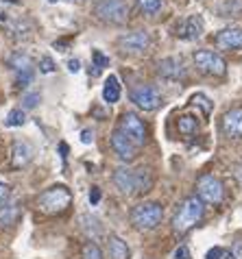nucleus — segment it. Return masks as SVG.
<instances>
[{
    "label": "nucleus",
    "instance_id": "1",
    "mask_svg": "<svg viewBox=\"0 0 242 259\" xmlns=\"http://www.w3.org/2000/svg\"><path fill=\"white\" fill-rule=\"evenodd\" d=\"M205 213V205L198 196H190L179 205L175 218H173V229L175 233H188L190 229H194L198 222H201Z\"/></svg>",
    "mask_w": 242,
    "mask_h": 259
},
{
    "label": "nucleus",
    "instance_id": "2",
    "mask_svg": "<svg viewBox=\"0 0 242 259\" xmlns=\"http://www.w3.org/2000/svg\"><path fill=\"white\" fill-rule=\"evenodd\" d=\"M70 203H72V194L66 185H53L37 196V209L46 215L63 213L70 207Z\"/></svg>",
    "mask_w": 242,
    "mask_h": 259
},
{
    "label": "nucleus",
    "instance_id": "3",
    "mask_svg": "<svg viewBox=\"0 0 242 259\" xmlns=\"http://www.w3.org/2000/svg\"><path fill=\"white\" fill-rule=\"evenodd\" d=\"M94 16L105 24H127L131 16V7L127 0H98L94 5Z\"/></svg>",
    "mask_w": 242,
    "mask_h": 259
},
{
    "label": "nucleus",
    "instance_id": "4",
    "mask_svg": "<svg viewBox=\"0 0 242 259\" xmlns=\"http://www.w3.org/2000/svg\"><path fill=\"white\" fill-rule=\"evenodd\" d=\"M164 220V207L159 203H140L131 209V225L138 231H153Z\"/></svg>",
    "mask_w": 242,
    "mask_h": 259
},
{
    "label": "nucleus",
    "instance_id": "5",
    "mask_svg": "<svg viewBox=\"0 0 242 259\" xmlns=\"http://www.w3.org/2000/svg\"><path fill=\"white\" fill-rule=\"evenodd\" d=\"M196 196L201 198L203 203H210V205L223 203L225 188H223V183H220V179L214 175H201L196 181Z\"/></svg>",
    "mask_w": 242,
    "mask_h": 259
},
{
    "label": "nucleus",
    "instance_id": "6",
    "mask_svg": "<svg viewBox=\"0 0 242 259\" xmlns=\"http://www.w3.org/2000/svg\"><path fill=\"white\" fill-rule=\"evenodd\" d=\"M194 66L201 72H205V74H212V76H225V72H227L225 59L218 53H214V50H196Z\"/></svg>",
    "mask_w": 242,
    "mask_h": 259
},
{
    "label": "nucleus",
    "instance_id": "7",
    "mask_svg": "<svg viewBox=\"0 0 242 259\" xmlns=\"http://www.w3.org/2000/svg\"><path fill=\"white\" fill-rule=\"evenodd\" d=\"M120 131H123L135 146H144L146 144V124H144V120H140L138 113H133V111L123 113V118H120Z\"/></svg>",
    "mask_w": 242,
    "mask_h": 259
},
{
    "label": "nucleus",
    "instance_id": "8",
    "mask_svg": "<svg viewBox=\"0 0 242 259\" xmlns=\"http://www.w3.org/2000/svg\"><path fill=\"white\" fill-rule=\"evenodd\" d=\"M131 103H135L144 111H155L162 105V96L151 85H138V88L131 90Z\"/></svg>",
    "mask_w": 242,
    "mask_h": 259
},
{
    "label": "nucleus",
    "instance_id": "9",
    "mask_svg": "<svg viewBox=\"0 0 242 259\" xmlns=\"http://www.w3.org/2000/svg\"><path fill=\"white\" fill-rule=\"evenodd\" d=\"M118 46L123 48L125 53L140 55L151 46V37H148L146 31H133V33H127L123 37H118Z\"/></svg>",
    "mask_w": 242,
    "mask_h": 259
},
{
    "label": "nucleus",
    "instance_id": "10",
    "mask_svg": "<svg viewBox=\"0 0 242 259\" xmlns=\"http://www.w3.org/2000/svg\"><path fill=\"white\" fill-rule=\"evenodd\" d=\"M111 148L123 161H133L135 159V148L138 146H135V144L118 128V131H113V135H111Z\"/></svg>",
    "mask_w": 242,
    "mask_h": 259
},
{
    "label": "nucleus",
    "instance_id": "11",
    "mask_svg": "<svg viewBox=\"0 0 242 259\" xmlns=\"http://www.w3.org/2000/svg\"><path fill=\"white\" fill-rule=\"evenodd\" d=\"M223 133L231 140L242 138V107L229 109L223 116Z\"/></svg>",
    "mask_w": 242,
    "mask_h": 259
},
{
    "label": "nucleus",
    "instance_id": "12",
    "mask_svg": "<svg viewBox=\"0 0 242 259\" xmlns=\"http://www.w3.org/2000/svg\"><path fill=\"white\" fill-rule=\"evenodd\" d=\"M205 31V22L201 16H190L181 22V26H177V35L183 39H198Z\"/></svg>",
    "mask_w": 242,
    "mask_h": 259
},
{
    "label": "nucleus",
    "instance_id": "13",
    "mask_svg": "<svg viewBox=\"0 0 242 259\" xmlns=\"http://www.w3.org/2000/svg\"><path fill=\"white\" fill-rule=\"evenodd\" d=\"M157 72L164 78H170V81H179V78L186 76V68L183 63L177 59V57H166L157 63Z\"/></svg>",
    "mask_w": 242,
    "mask_h": 259
},
{
    "label": "nucleus",
    "instance_id": "14",
    "mask_svg": "<svg viewBox=\"0 0 242 259\" xmlns=\"http://www.w3.org/2000/svg\"><path fill=\"white\" fill-rule=\"evenodd\" d=\"M216 46L223 50H240L242 48V28H223L216 35Z\"/></svg>",
    "mask_w": 242,
    "mask_h": 259
},
{
    "label": "nucleus",
    "instance_id": "15",
    "mask_svg": "<svg viewBox=\"0 0 242 259\" xmlns=\"http://www.w3.org/2000/svg\"><path fill=\"white\" fill-rule=\"evenodd\" d=\"M113 185L127 194V196H131V194L138 192V188H135V172L129 170V168H118L113 170Z\"/></svg>",
    "mask_w": 242,
    "mask_h": 259
},
{
    "label": "nucleus",
    "instance_id": "16",
    "mask_svg": "<svg viewBox=\"0 0 242 259\" xmlns=\"http://www.w3.org/2000/svg\"><path fill=\"white\" fill-rule=\"evenodd\" d=\"M33 159V146L24 140H18L16 144H13V168H24V165Z\"/></svg>",
    "mask_w": 242,
    "mask_h": 259
},
{
    "label": "nucleus",
    "instance_id": "17",
    "mask_svg": "<svg viewBox=\"0 0 242 259\" xmlns=\"http://www.w3.org/2000/svg\"><path fill=\"white\" fill-rule=\"evenodd\" d=\"M107 253H109V259H129V246H127V242L120 240L118 235H109Z\"/></svg>",
    "mask_w": 242,
    "mask_h": 259
},
{
    "label": "nucleus",
    "instance_id": "18",
    "mask_svg": "<svg viewBox=\"0 0 242 259\" xmlns=\"http://www.w3.org/2000/svg\"><path fill=\"white\" fill-rule=\"evenodd\" d=\"M20 218V205L18 203H7L0 207V227H13Z\"/></svg>",
    "mask_w": 242,
    "mask_h": 259
},
{
    "label": "nucleus",
    "instance_id": "19",
    "mask_svg": "<svg viewBox=\"0 0 242 259\" xmlns=\"http://www.w3.org/2000/svg\"><path fill=\"white\" fill-rule=\"evenodd\" d=\"M103 98H105V103H109V105H113V103H118L120 100V81H118V76L109 74V78L103 85Z\"/></svg>",
    "mask_w": 242,
    "mask_h": 259
},
{
    "label": "nucleus",
    "instance_id": "20",
    "mask_svg": "<svg viewBox=\"0 0 242 259\" xmlns=\"http://www.w3.org/2000/svg\"><path fill=\"white\" fill-rule=\"evenodd\" d=\"M135 172V188H138V192H148L153 188V175L144 168L140 170H133Z\"/></svg>",
    "mask_w": 242,
    "mask_h": 259
},
{
    "label": "nucleus",
    "instance_id": "21",
    "mask_svg": "<svg viewBox=\"0 0 242 259\" xmlns=\"http://www.w3.org/2000/svg\"><path fill=\"white\" fill-rule=\"evenodd\" d=\"M107 66H109V57L103 55V50H98V48L92 50V68H94V74H98V72Z\"/></svg>",
    "mask_w": 242,
    "mask_h": 259
},
{
    "label": "nucleus",
    "instance_id": "22",
    "mask_svg": "<svg viewBox=\"0 0 242 259\" xmlns=\"http://www.w3.org/2000/svg\"><path fill=\"white\" fill-rule=\"evenodd\" d=\"M24 120H26L24 109H11L9 113H7V118H5V124L7 126H22Z\"/></svg>",
    "mask_w": 242,
    "mask_h": 259
},
{
    "label": "nucleus",
    "instance_id": "23",
    "mask_svg": "<svg viewBox=\"0 0 242 259\" xmlns=\"http://www.w3.org/2000/svg\"><path fill=\"white\" fill-rule=\"evenodd\" d=\"M192 103H194L198 109L203 111V116H210L212 109H214V103H212V100L205 94H194V96H192Z\"/></svg>",
    "mask_w": 242,
    "mask_h": 259
},
{
    "label": "nucleus",
    "instance_id": "24",
    "mask_svg": "<svg viewBox=\"0 0 242 259\" xmlns=\"http://www.w3.org/2000/svg\"><path fill=\"white\" fill-rule=\"evenodd\" d=\"M177 126H179V133L183 135H192V133H196V120L192 118V116H183L179 118V122H177Z\"/></svg>",
    "mask_w": 242,
    "mask_h": 259
},
{
    "label": "nucleus",
    "instance_id": "25",
    "mask_svg": "<svg viewBox=\"0 0 242 259\" xmlns=\"http://www.w3.org/2000/svg\"><path fill=\"white\" fill-rule=\"evenodd\" d=\"M11 68L16 72H20V70H33V63H31V59H28L26 55L18 53V55L11 57Z\"/></svg>",
    "mask_w": 242,
    "mask_h": 259
},
{
    "label": "nucleus",
    "instance_id": "26",
    "mask_svg": "<svg viewBox=\"0 0 242 259\" xmlns=\"http://www.w3.org/2000/svg\"><path fill=\"white\" fill-rule=\"evenodd\" d=\"M83 259H103V253L96 242H88L83 246Z\"/></svg>",
    "mask_w": 242,
    "mask_h": 259
},
{
    "label": "nucleus",
    "instance_id": "27",
    "mask_svg": "<svg viewBox=\"0 0 242 259\" xmlns=\"http://www.w3.org/2000/svg\"><path fill=\"white\" fill-rule=\"evenodd\" d=\"M138 5L144 13H157L162 9V0H138Z\"/></svg>",
    "mask_w": 242,
    "mask_h": 259
},
{
    "label": "nucleus",
    "instance_id": "28",
    "mask_svg": "<svg viewBox=\"0 0 242 259\" xmlns=\"http://www.w3.org/2000/svg\"><path fill=\"white\" fill-rule=\"evenodd\" d=\"M33 81V70H20L16 72V85L18 88H26Z\"/></svg>",
    "mask_w": 242,
    "mask_h": 259
},
{
    "label": "nucleus",
    "instance_id": "29",
    "mask_svg": "<svg viewBox=\"0 0 242 259\" xmlns=\"http://www.w3.org/2000/svg\"><path fill=\"white\" fill-rule=\"evenodd\" d=\"M39 100H42V96L37 94V92H31V94L22 96V107H24V109H35Z\"/></svg>",
    "mask_w": 242,
    "mask_h": 259
},
{
    "label": "nucleus",
    "instance_id": "30",
    "mask_svg": "<svg viewBox=\"0 0 242 259\" xmlns=\"http://www.w3.org/2000/svg\"><path fill=\"white\" fill-rule=\"evenodd\" d=\"M55 61L51 59V57H42L39 59V72L42 74H51V72H55Z\"/></svg>",
    "mask_w": 242,
    "mask_h": 259
},
{
    "label": "nucleus",
    "instance_id": "31",
    "mask_svg": "<svg viewBox=\"0 0 242 259\" xmlns=\"http://www.w3.org/2000/svg\"><path fill=\"white\" fill-rule=\"evenodd\" d=\"M9 194H11L9 185H7V183H0V207L7 205V200H9Z\"/></svg>",
    "mask_w": 242,
    "mask_h": 259
},
{
    "label": "nucleus",
    "instance_id": "32",
    "mask_svg": "<svg viewBox=\"0 0 242 259\" xmlns=\"http://www.w3.org/2000/svg\"><path fill=\"white\" fill-rule=\"evenodd\" d=\"M98 200H101V188H96V185H94V188L90 190V203L98 205Z\"/></svg>",
    "mask_w": 242,
    "mask_h": 259
},
{
    "label": "nucleus",
    "instance_id": "33",
    "mask_svg": "<svg viewBox=\"0 0 242 259\" xmlns=\"http://www.w3.org/2000/svg\"><path fill=\"white\" fill-rule=\"evenodd\" d=\"M175 259H190V250L188 246H179L175 250Z\"/></svg>",
    "mask_w": 242,
    "mask_h": 259
},
{
    "label": "nucleus",
    "instance_id": "34",
    "mask_svg": "<svg viewBox=\"0 0 242 259\" xmlns=\"http://www.w3.org/2000/svg\"><path fill=\"white\" fill-rule=\"evenodd\" d=\"M92 140H94V133H92L90 128H83L81 131V142L83 144H92Z\"/></svg>",
    "mask_w": 242,
    "mask_h": 259
},
{
    "label": "nucleus",
    "instance_id": "35",
    "mask_svg": "<svg viewBox=\"0 0 242 259\" xmlns=\"http://www.w3.org/2000/svg\"><path fill=\"white\" fill-rule=\"evenodd\" d=\"M220 255H223V248H220V246L208 250V259H220Z\"/></svg>",
    "mask_w": 242,
    "mask_h": 259
},
{
    "label": "nucleus",
    "instance_id": "36",
    "mask_svg": "<svg viewBox=\"0 0 242 259\" xmlns=\"http://www.w3.org/2000/svg\"><path fill=\"white\" fill-rule=\"evenodd\" d=\"M68 70H70V72H74V74H76V72L81 70V63H79V59H70V61H68Z\"/></svg>",
    "mask_w": 242,
    "mask_h": 259
},
{
    "label": "nucleus",
    "instance_id": "37",
    "mask_svg": "<svg viewBox=\"0 0 242 259\" xmlns=\"http://www.w3.org/2000/svg\"><path fill=\"white\" fill-rule=\"evenodd\" d=\"M220 259H238V257L233 255V250H227V248H223V255H220Z\"/></svg>",
    "mask_w": 242,
    "mask_h": 259
},
{
    "label": "nucleus",
    "instance_id": "38",
    "mask_svg": "<svg viewBox=\"0 0 242 259\" xmlns=\"http://www.w3.org/2000/svg\"><path fill=\"white\" fill-rule=\"evenodd\" d=\"M59 153H61V159L66 161V157H68V146H66V144H63V142L59 144Z\"/></svg>",
    "mask_w": 242,
    "mask_h": 259
},
{
    "label": "nucleus",
    "instance_id": "39",
    "mask_svg": "<svg viewBox=\"0 0 242 259\" xmlns=\"http://www.w3.org/2000/svg\"><path fill=\"white\" fill-rule=\"evenodd\" d=\"M51 3H57V0H51Z\"/></svg>",
    "mask_w": 242,
    "mask_h": 259
}]
</instances>
